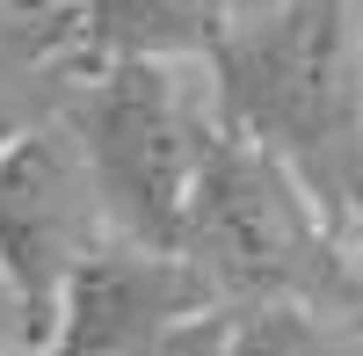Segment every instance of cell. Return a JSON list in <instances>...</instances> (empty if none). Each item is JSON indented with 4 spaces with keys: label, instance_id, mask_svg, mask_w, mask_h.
<instances>
[{
    "label": "cell",
    "instance_id": "6da1fadb",
    "mask_svg": "<svg viewBox=\"0 0 363 356\" xmlns=\"http://www.w3.org/2000/svg\"><path fill=\"white\" fill-rule=\"evenodd\" d=\"M218 131L262 145L342 247L363 233V37L349 0H277L211 51Z\"/></svg>",
    "mask_w": 363,
    "mask_h": 356
},
{
    "label": "cell",
    "instance_id": "7a4b0ae2",
    "mask_svg": "<svg viewBox=\"0 0 363 356\" xmlns=\"http://www.w3.org/2000/svg\"><path fill=\"white\" fill-rule=\"evenodd\" d=\"M174 255L189 262L203 299L218 313L247 306H313L363 320V284L349 247L327 233L313 196L262 153V145L218 131L196 167L189 211H182Z\"/></svg>",
    "mask_w": 363,
    "mask_h": 356
},
{
    "label": "cell",
    "instance_id": "3957f363",
    "mask_svg": "<svg viewBox=\"0 0 363 356\" xmlns=\"http://www.w3.org/2000/svg\"><path fill=\"white\" fill-rule=\"evenodd\" d=\"M196 73L203 66H160V58L80 73L66 138L109 218V240H124V247L174 255V240H182L196 167L218 138L211 80H196Z\"/></svg>",
    "mask_w": 363,
    "mask_h": 356
},
{
    "label": "cell",
    "instance_id": "277c9868",
    "mask_svg": "<svg viewBox=\"0 0 363 356\" xmlns=\"http://www.w3.org/2000/svg\"><path fill=\"white\" fill-rule=\"evenodd\" d=\"M95 247H109V218L87 167L73 153L66 124H29L0 145V277L29 313V335H51V306L66 277L80 269Z\"/></svg>",
    "mask_w": 363,
    "mask_h": 356
},
{
    "label": "cell",
    "instance_id": "5b68a950",
    "mask_svg": "<svg viewBox=\"0 0 363 356\" xmlns=\"http://www.w3.org/2000/svg\"><path fill=\"white\" fill-rule=\"evenodd\" d=\"M196 313H218V306L203 299V284L189 277L182 255L109 240L66 277L37 356H145L167 328Z\"/></svg>",
    "mask_w": 363,
    "mask_h": 356
},
{
    "label": "cell",
    "instance_id": "8992f818",
    "mask_svg": "<svg viewBox=\"0 0 363 356\" xmlns=\"http://www.w3.org/2000/svg\"><path fill=\"white\" fill-rule=\"evenodd\" d=\"M225 0H80L66 15V51L80 73L95 66H131V58H160V66H211L225 44Z\"/></svg>",
    "mask_w": 363,
    "mask_h": 356
},
{
    "label": "cell",
    "instance_id": "52a82bcc",
    "mask_svg": "<svg viewBox=\"0 0 363 356\" xmlns=\"http://www.w3.org/2000/svg\"><path fill=\"white\" fill-rule=\"evenodd\" d=\"M225 356H363V320L313 306H247L225 313Z\"/></svg>",
    "mask_w": 363,
    "mask_h": 356
},
{
    "label": "cell",
    "instance_id": "ba28073f",
    "mask_svg": "<svg viewBox=\"0 0 363 356\" xmlns=\"http://www.w3.org/2000/svg\"><path fill=\"white\" fill-rule=\"evenodd\" d=\"M145 356H225V313H196V320H182V328H167Z\"/></svg>",
    "mask_w": 363,
    "mask_h": 356
},
{
    "label": "cell",
    "instance_id": "9c48e42d",
    "mask_svg": "<svg viewBox=\"0 0 363 356\" xmlns=\"http://www.w3.org/2000/svg\"><path fill=\"white\" fill-rule=\"evenodd\" d=\"M277 0H225V22H255V15H269Z\"/></svg>",
    "mask_w": 363,
    "mask_h": 356
},
{
    "label": "cell",
    "instance_id": "30bf717a",
    "mask_svg": "<svg viewBox=\"0 0 363 356\" xmlns=\"http://www.w3.org/2000/svg\"><path fill=\"white\" fill-rule=\"evenodd\" d=\"M349 262H356V284H363V233H356V247H349Z\"/></svg>",
    "mask_w": 363,
    "mask_h": 356
},
{
    "label": "cell",
    "instance_id": "8fae6325",
    "mask_svg": "<svg viewBox=\"0 0 363 356\" xmlns=\"http://www.w3.org/2000/svg\"><path fill=\"white\" fill-rule=\"evenodd\" d=\"M349 8H356V37H363V0H349Z\"/></svg>",
    "mask_w": 363,
    "mask_h": 356
},
{
    "label": "cell",
    "instance_id": "7c38bea8",
    "mask_svg": "<svg viewBox=\"0 0 363 356\" xmlns=\"http://www.w3.org/2000/svg\"><path fill=\"white\" fill-rule=\"evenodd\" d=\"M29 356H37V349H29Z\"/></svg>",
    "mask_w": 363,
    "mask_h": 356
}]
</instances>
